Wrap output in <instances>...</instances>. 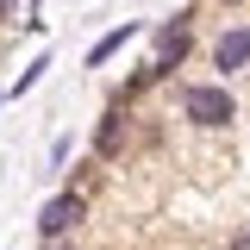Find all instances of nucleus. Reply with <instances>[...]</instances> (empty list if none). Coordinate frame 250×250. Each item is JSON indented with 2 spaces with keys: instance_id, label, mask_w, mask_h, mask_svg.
<instances>
[{
  "instance_id": "obj_2",
  "label": "nucleus",
  "mask_w": 250,
  "mask_h": 250,
  "mask_svg": "<svg viewBox=\"0 0 250 250\" xmlns=\"http://www.w3.org/2000/svg\"><path fill=\"white\" fill-rule=\"evenodd\" d=\"M82 219H88V200H82L75 188H62L57 200H44V213H38V238H44V244H50V238H69Z\"/></svg>"
},
{
  "instance_id": "obj_3",
  "label": "nucleus",
  "mask_w": 250,
  "mask_h": 250,
  "mask_svg": "<svg viewBox=\"0 0 250 250\" xmlns=\"http://www.w3.org/2000/svg\"><path fill=\"white\" fill-rule=\"evenodd\" d=\"M213 69H250V25H231V31H219V44H213Z\"/></svg>"
},
{
  "instance_id": "obj_6",
  "label": "nucleus",
  "mask_w": 250,
  "mask_h": 250,
  "mask_svg": "<svg viewBox=\"0 0 250 250\" xmlns=\"http://www.w3.org/2000/svg\"><path fill=\"white\" fill-rule=\"evenodd\" d=\"M44 69H50V62L38 57V62H31V69H25V75H19V82H13V94H25V88H31V82H38V75H44Z\"/></svg>"
},
{
  "instance_id": "obj_7",
  "label": "nucleus",
  "mask_w": 250,
  "mask_h": 250,
  "mask_svg": "<svg viewBox=\"0 0 250 250\" xmlns=\"http://www.w3.org/2000/svg\"><path fill=\"white\" fill-rule=\"evenodd\" d=\"M44 250H75V244H69V238H50V244H44Z\"/></svg>"
},
{
  "instance_id": "obj_8",
  "label": "nucleus",
  "mask_w": 250,
  "mask_h": 250,
  "mask_svg": "<svg viewBox=\"0 0 250 250\" xmlns=\"http://www.w3.org/2000/svg\"><path fill=\"white\" fill-rule=\"evenodd\" d=\"M0 13H6V0H0Z\"/></svg>"
},
{
  "instance_id": "obj_1",
  "label": "nucleus",
  "mask_w": 250,
  "mask_h": 250,
  "mask_svg": "<svg viewBox=\"0 0 250 250\" xmlns=\"http://www.w3.org/2000/svg\"><path fill=\"white\" fill-rule=\"evenodd\" d=\"M182 119L207 125V131H219V125L238 119V100L225 94V82H194V88H182Z\"/></svg>"
},
{
  "instance_id": "obj_9",
  "label": "nucleus",
  "mask_w": 250,
  "mask_h": 250,
  "mask_svg": "<svg viewBox=\"0 0 250 250\" xmlns=\"http://www.w3.org/2000/svg\"><path fill=\"white\" fill-rule=\"evenodd\" d=\"M231 6H238V0H231Z\"/></svg>"
},
{
  "instance_id": "obj_5",
  "label": "nucleus",
  "mask_w": 250,
  "mask_h": 250,
  "mask_svg": "<svg viewBox=\"0 0 250 250\" xmlns=\"http://www.w3.org/2000/svg\"><path fill=\"white\" fill-rule=\"evenodd\" d=\"M131 38H138V25L125 19L119 31H106V38H100V44H94V50H88V62H94V69H100V62H106V57H119V50H125V44H131Z\"/></svg>"
},
{
  "instance_id": "obj_4",
  "label": "nucleus",
  "mask_w": 250,
  "mask_h": 250,
  "mask_svg": "<svg viewBox=\"0 0 250 250\" xmlns=\"http://www.w3.org/2000/svg\"><path fill=\"white\" fill-rule=\"evenodd\" d=\"M119 144H125V113L113 106V113L100 119V131H94V156H119Z\"/></svg>"
}]
</instances>
